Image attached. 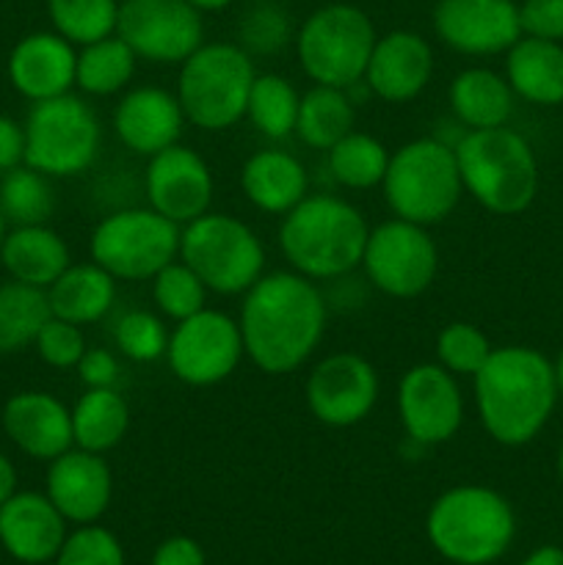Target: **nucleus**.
<instances>
[{"label":"nucleus","instance_id":"f257e3e1","mask_svg":"<svg viewBox=\"0 0 563 565\" xmlns=\"http://www.w3.org/2000/svg\"><path fill=\"white\" fill-rule=\"evenodd\" d=\"M326 318V298L312 279L296 270L263 274L243 292V351L265 375L296 373L323 340Z\"/></svg>","mask_w":563,"mask_h":565},{"label":"nucleus","instance_id":"f03ea898","mask_svg":"<svg viewBox=\"0 0 563 565\" xmlns=\"http://www.w3.org/2000/svg\"><path fill=\"white\" fill-rule=\"evenodd\" d=\"M472 384L480 425L502 447L530 445L561 397L555 364L528 345L495 348Z\"/></svg>","mask_w":563,"mask_h":565},{"label":"nucleus","instance_id":"7ed1b4c3","mask_svg":"<svg viewBox=\"0 0 563 565\" xmlns=\"http://www.w3.org/2000/svg\"><path fill=\"white\" fill-rule=\"evenodd\" d=\"M368 235V221L351 202L331 193H309L282 215L279 248L296 274L331 281L362 265Z\"/></svg>","mask_w":563,"mask_h":565},{"label":"nucleus","instance_id":"20e7f679","mask_svg":"<svg viewBox=\"0 0 563 565\" xmlns=\"http://www.w3.org/2000/svg\"><path fill=\"white\" fill-rule=\"evenodd\" d=\"M453 152L464 193L495 215H519L539 193V160L528 138L511 127L467 130Z\"/></svg>","mask_w":563,"mask_h":565},{"label":"nucleus","instance_id":"39448f33","mask_svg":"<svg viewBox=\"0 0 563 565\" xmlns=\"http://www.w3.org/2000/svg\"><path fill=\"white\" fill-rule=\"evenodd\" d=\"M425 535L445 561L456 565H491L517 535L513 508L489 486H456L439 494L425 516Z\"/></svg>","mask_w":563,"mask_h":565},{"label":"nucleus","instance_id":"423d86ee","mask_svg":"<svg viewBox=\"0 0 563 565\" xmlns=\"http://www.w3.org/2000/svg\"><path fill=\"white\" fill-rule=\"evenodd\" d=\"M381 193L395 218L419 226L442 224L464 196L453 143L442 138H414L397 147L390 154Z\"/></svg>","mask_w":563,"mask_h":565},{"label":"nucleus","instance_id":"0eeeda50","mask_svg":"<svg viewBox=\"0 0 563 565\" xmlns=\"http://www.w3.org/2000/svg\"><path fill=\"white\" fill-rule=\"evenodd\" d=\"M257 77L254 58L232 42H210L180 64L177 99L185 121L204 132H221L246 119V103Z\"/></svg>","mask_w":563,"mask_h":565},{"label":"nucleus","instance_id":"6e6552de","mask_svg":"<svg viewBox=\"0 0 563 565\" xmlns=\"http://www.w3.org/2000/svg\"><path fill=\"white\" fill-rule=\"evenodd\" d=\"M375 39L373 20L357 6H320L296 33L298 64L318 86L353 88L364 81Z\"/></svg>","mask_w":563,"mask_h":565},{"label":"nucleus","instance_id":"1a4fd4ad","mask_svg":"<svg viewBox=\"0 0 563 565\" xmlns=\"http://www.w3.org/2000/svg\"><path fill=\"white\" fill-rule=\"evenodd\" d=\"M180 259L219 296H243L265 270L257 232L246 221L213 210L182 226Z\"/></svg>","mask_w":563,"mask_h":565},{"label":"nucleus","instance_id":"9d476101","mask_svg":"<svg viewBox=\"0 0 563 565\" xmlns=\"http://www.w3.org/2000/svg\"><path fill=\"white\" fill-rule=\"evenodd\" d=\"M25 163L47 177H77L92 169L103 127L86 99L75 94L33 103L25 119Z\"/></svg>","mask_w":563,"mask_h":565},{"label":"nucleus","instance_id":"9b49d317","mask_svg":"<svg viewBox=\"0 0 563 565\" xmlns=\"http://www.w3.org/2000/svg\"><path fill=\"white\" fill-rule=\"evenodd\" d=\"M180 235L182 226L152 207H127L94 226L88 252L116 281H149L180 257Z\"/></svg>","mask_w":563,"mask_h":565},{"label":"nucleus","instance_id":"f8f14e48","mask_svg":"<svg viewBox=\"0 0 563 565\" xmlns=\"http://www.w3.org/2000/svg\"><path fill=\"white\" fill-rule=\"evenodd\" d=\"M362 268L370 285L390 298H417L439 274V248L428 226L390 218L370 230Z\"/></svg>","mask_w":563,"mask_h":565},{"label":"nucleus","instance_id":"ddd939ff","mask_svg":"<svg viewBox=\"0 0 563 565\" xmlns=\"http://www.w3.org/2000/svg\"><path fill=\"white\" fill-rule=\"evenodd\" d=\"M243 356L246 351L237 320L208 307L174 326L166 351L169 370L188 386L221 384L235 373Z\"/></svg>","mask_w":563,"mask_h":565},{"label":"nucleus","instance_id":"4468645a","mask_svg":"<svg viewBox=\"0 0 563 565\" xmlns=\"http://www.w3.org/2000/svg\"><path fill=\"white\" fill-rule=\"evenodd\" d=\"M116 36L149 64H182L204 44L202 11L188 0H121Z\"/></svg>","mask_w":563,"mask_h":565},{"label":"nucleus","instance_id":"2eb2a0df","mask_svg":"<svg viewBox=\"0 0 563 565\" xmlns=\"http://www.w3.org/2000/svg\"><path fill=\"white\" fill-rule=\"evenodd\" d=\"M397 414L408 441L419 447L445 445L464 425L458 379L439 362L414 364L397 381Z\"/></svg>","mask_w":563,"mask_h":565},{"label":"nucleus","instance_id":"dca6fc26","mask_svg":"<svg viewBox=\"0 0 563 565\" xmlns=\"http://www.w3.org/2000/svg\"><path fill=\"white\" fill-rule=\"evenodd\" d=\"M307 406L329 428H351L373 414L381 381L373 364L359 353H331L320 359L307 379Z\"/></svg>","mask_w":563,"mask_h":565},{"label":"nucleus","instance_id":"f3484780","mask_svg":"<svg viewBox=\"0 0 563 565\" xmlns=\"http://www.w3.org/2000/svg\"><path fill=\"white\" fill-rule=\"evenodd\" d=\"M144 188H147V202L155 213L174 221L177 226H185L199 215L210 213L215 180L202 154L193 152L191 147L174 143L149 158Z\"/></svg>","mask_w":563,"mask_h":565},{"label":"nucleus","instance_id":"a211bd4d","mask_svg":"<svg viewBox=\"0 0 563 565\" xmlns=\"http://www.w3.org/2000/svg\"><path fill=\"white\" fill-rule=\"evenodd\" d=\"M434 31L461 55L508 53L519 36V3L513 0H439Z\"/></svg>","mask_w":563,"mask_h":565},{"label":"nucleus","instance_id":"6ab92c4d","mask_svg":"<svg viewBox=\"0 0 563 565\" xmlns=\"http://www.w3.org/2000/svg\"><path fill=\"white\" fill-rule=\"evenodd\" d=\"M434 77V47L414 31H390L375 39L364 70L370 94L392 105L408 103L428 88Z\"/></svg>","mask_w":563,"mask_h":565},{"label":"nucleus","instance_id":"aec40b11","mask_svg":"<svg viewBox=\"0 0 563 565\" xmlns=\"http://www.w3.org/2000/svg\"><path fill=\"white\" fill-rule=\"evenodd\" d=\"M47 497L72 524H97L114 497V475L99 452L72 450L50 461Z\"/></svg>","mask_w":563,"mask_h":565},{"label":"nucleus","instance_id":"412c9836","mask_svg":"<svg viewBox=\"0 0 563 565\" xmlns=\"http://www.w3.org/2000/svg\"><path fill=\"white\" fill-rule=\"evenodd\" d=\"M185 114L177 94L160 86H138L121 94L114 108V132L130 152L152 158L180 143Z\"/></svg>","mask_w":563,"mask_h":565},{"label":"nucleus","instance_id":"4be33fe9","mask_svg":"<svg viewBox=\"0 0 563 565\" xmlns=\"http://www.w3.org/2000/svg\"><path fill=\"white\" fill-rule=\"evenodd\" d=\"M66 535V519L47 494L17 491L0 505V550L14 561L28 565L55 561Z\"/></svg>","mask_w":563,"mask_h":565},{"label":"nucleus","instance_id":"5701e85b","mask_svg":"<svg viewBox=\"0 0 563 565\" xmlns=\"http://www.w3.org/2000/svg\"><path fill=\"white\" fill-rule=\"evenodd\" d=\"M77 50L55 31L28 33L9 55V81L31 103L70 94L75 86Z\"/></svg>","mask_w":563,"mask_h":565},{"label":"nucleus","instance_id":"b1692460","mask_svg":"<svg viewBox=\"0 0 563 565\" xmlns=\"http://www.w3.org/2000/svg\"><path fill=\"white\" fill-rule=\"evenodd\" d=\"M3 430L28 458L53 461L75 447L72 408L50 392H17L3 406Z\"/></svg>","mask_w":563,"mask_h":565},{"label":"nucleus","instance_id":"393cba45","mask_svg":"<svg viewBox=\"0 0 563 565\" xmlns=\"http://www.w3.org/2000/svg\"><path fill=\"white\" fill-rule=\"evenodd\" d=\"M243 196L268 215H285L309 196V174L285 149H259L241 169Z\"/></svg>","mask_w":563,"mask_h":565},{"label":"nucleus","instance_id":"a878e982","mask_svg":"<svg viewBox=\"0 0 563 565\" xmlns=\"http://www.w3.org/2000/svg\"><path fill=\"white\" fill-rule=\"evenodd\" d=\"M0 263L14 281L47 290L70 268L72 257L59 232L50 230L47 224H36L14 226L6 232L0 243Z\"/></svg>","mask_w":563,"mask_h":565},{"label":"nucleus","instance_id":"bb28decb","mask_svg":"<svg viewBox=\"0 0 563 565\" xmlns=\"http://www.w3.org/2000/svg\"><path fill=\"white\" fill-rule=\"evenodd\" d=\"M513 88L508 86L506 75L486 66H469L458 72L447 88V105L458 125L467 130H489V127H506L513 114Z\"/></svg>","mask_w":563,"mask_h":565},{"label":"nucleus","instance_id":"cd10ccee","mask_svg":"<svg viewBox=\"0 0 563 565\" xmlns=\"http://www.w3.org/2000/svg\"><path fill=\"white\" fill-rule=\"evenodd\" d=\"M506 81L517 97L533 105L563 103V44L519 36L506 53Z\"/></svg>","mask_w":563,"mask_h":565},{"label":"nucleus","instance_id":"c85d7f7f","mask_svg":"<svg viewBox=\"0 0 563 565\" xmlns=\"http://www.w3.org/2000/svg\"><path fill=\"white\" fill-rule=\"evenodd\" d=\"M50 312L75 326H88L103 320L116 301V279L97 263L70 265L53 285L47 287Z\"/></svg>","mask_w":563,"mask_h":565},{"label":"nucleus","instance_id":"c756f323","mask_svg":"<svg viewBox=\"0 0 563 565\" xmlns=\"http://www.w3.org/2000/svg\"><path fill=\"white\" fill-rule=\"evenodd\" d=\"M130 430V406L116 386L86 390L72 406V436L75 447L105 456L121 445Z\"/></svg>","mask_w":563,"mask_h":565},{"label":"nucleus","instance_id":"7c9ffc66","mask_svg":"<svg viewBox=\"0 0 563 565\" xmlns=\"http://www.w3.org/2000/svg\"><path fill=\"white\" fill-rule=\"evenodd\" d=\"M353 121H357V105H353L351 92L315 83L309 92L301 94L296 136L309 149L329 152L340 138L353 130Z\"/></svg>","mask_w":563,"mask_h":565},{"label":"nucleus","instance_id":"2f4dec72","mask_svg":"<svg viewBox=\"0 0 563 565\" xmlns=\"http://www.w3.org/2000/svg\"><path fill=\"white\" fill-rule=\"evenodd\" d=\"M138 55L127 47L121 36H105L92 44H83L77 53L75 86L92 97H110L125 92L136 75Z\"/></svg>","mask_w":563,"mask_h":565},{"label":"nucleus","instance_id":"473e14b6","mask_svg":"<svg viewBox=\"0 0 563 565\" xmlns=\"http://www.w3.org/2000/svg\"><path fill=\"white\" fill-rule=\"evenodd\" d=\"M390 154V149L375 136L351 130L326 152V163L337 185L351 188V191H370V188H381Z\"/></svg>","mask_w":563,"mask_h":565},{"label":"nucleus","instance_id":"72a5a7b5","mask_svg":"<svg viewBox=\"0 0 563 565\" xmlns=\"http://www.w3.org/2000/svg\"><path fill=\"white\" fill-rule=\"evenodd\" d=\"M47 290L6 281L0 285V353H17L33 345L42 326L50 320Z\"/></svg>","mask_w":563,"mask_h":565},{"label":"nucleus","instance_id":"f704fd0d","mask_svg":"<svg viewBox=\"0 0 563 565\" xmlns=\"http://www.w3.org/2000/svg\"><path fill=\"white\" fill-rule=\"evenodd\" d=\"M298 105H301V94L287 77L276 75V72H263V75L257 72L252 92H248L246 119L265 138L279 141V138L296 132Z\"/></svg>","mask_w":563,"mask_h":565},{"label":"nucleus","instance_id":"c9c22d12","mask_svg":"<svg viewBox=\"0 0 563 565\" xmlns=\"http://www.w3.org/2000/svg\"><path fill=\"white\" fill-rule=\"evenodd\" d=\"M55 210L50 177L31 166H17L3 171L0 180V213L14 226L47 224Z\"/></svg>","mask_w":563,"mask_h":565},{"label":"nucleus","instance_id":"e433bc0d","mask_svg":"<svg viewBox=\"0 0 563 565\" xmlns=\"http://www.w3.org/2000/svg\"><path fill=\"white\" fill-rule=\"evenodd\" d=\"M55 33L72 44H92L114 36L119 20V0H47Z\"/></svg>","mask_w":563,"mask_h":565},{"label":"nucleus","instance_id":"4c0bfd02","mask_svg":"<svg viewBox=\"0 0 563 565\" xmlns=\"http://www.w3.org/2000/svg\"><path fill=\"white\" fill-rule=\"evenodd\" d=\"M149 281H152V301L158 312L174 323L208 307L210 290L182 259H174L166 268H160Z\"/></svg>","mask_w":563,"mask_h":565},{"label":"nucleus","instance_id":"58836bf2","mask_svg":"<svg viewBox=\"0 0 563 565\" xmlns=\"http://www.w3.org/2000/svg\"><path fill=\"white\" fill-rule=\"evenodd\" d=\"M491 351L495 348L489 337L478 326L464 323V320L447 323L436 337V362L450 370L456 379H472L491 356Z\"/></svg>","mask_w":563,"mask_h":565},{"label":"nucleus","instance_id":"ea45409f","mask_svg":"<svg viewBox=\"0 0 563 565\" xmlns=\"http://www.w3.org/2000/svg\"><path fill=\"white\" fill-rule=\"evenodd\" d=\"M169 337L171 331L166 329L163 320L147 309H130L114 326V342L119 353L138 364L163 359L169 351Z\"/></svg>","mask_w":563,"mask_h":565},{"label":"nucleus","instance_id":"a19ab883","mask_svg":"<svg viewBox=\"0 0 563 565\" xmlns=\"http://www.w3.org/2000/svg\"><path fill=\"white\" fill-rule=\"evenodd\" d=\"M55 565H125V550L110 530L81 524L75 533L66 535Z\"/></svg>","mask_w":563,"mask_h":565},{"label":"nucleus","instance_id":"79ce46f5","mask_svg":"<svg viewBox=\"0 0 563 565\" xmlns=\"http://www.w3.org/2000/svg\"><path fill=\"white\" fill-rule=\"evenodd\" d=\"M290 42V20L279 6H254L241 22V47L248 55H274Z\"/></svg>","mask_w":563,"mask_h":565},{"label":"nucleus","instance_id":"37998d69","mask_svg":"<svg viewBox=\"0 0 563 565\" xmlns=\"http://www.w3.org/2000/svg\"><path fill=\"white\" fill-rule=\"evenodd\" d=\"M33 345H36V353L42 356L44 364L55 370H72L77 367L81 356L86 353V337H83L81 326L50 315Z\"/></svg>","mask_w":563,"mask_h":565},{"label":"nucleus","instance_id":"c03bdc74","mask_svg":"<svg viewBox=\"0 0 563 565\" xmlns=\"http://www.w3.org/2000/svg\"><path fill=\"white\" fill-rule=\"evenodd\" d=\"M519 25H522V36L561 42L563 0H522L519 3Z\"/></svg>","mask_w":563,"mask_h":565},{"label":"nucleus","instance_id":"a18cd8bd","mask_svg":"<svg viewBox=\"0 0 563 565\" xmlns=\"http://www.w3.org/2000/svg\"><path fill=\"white\" fill-rule=\"evenodd\" d=\"M77 379L86 384V390H105V386L119 384V359L108 348H86V353L77 362Z\"/></svg>","mask_w":563,"mask_h":565},{"label":"nucleus","instance_id":"49530a36","mask_svg":"<svg viewBox=\"0 0 563 565\" xmlns=\"http://www.w3.org/2000/svg\"><path fill=\"white\" fill-rule=\"evenodd\" d=\"M152 565H208L202 546L188 535H171L155 550Z\"/></svg>","mask_w":563,"mask_h":565},{"label":"nucleus","instance_id":"de8ad7c7","mask_svg":"<svg viewBox=\"0 0 563 565\" xmlns=\"http://www.w3.org/2000/svg\"><path fill=\"white\" fill-rule=\"evenodd\" d=\"M25 163V127L9 116H0V171Z\"/></svg>","mask_w":563,"mask_h":565},{"label":"nucleus","instance_id":"09e8293b","mask_svg":"<svg viewBox=\"0 0 563 565\" xmlns=\"http://www.w3.org/2000/svg\"><path fill=\"white\" fill-rule=\"evenodd\" d=\"M17 494V469L9 458L0 452V505Z\"/></svg>","mask_w":563,"mask_h":565},{"label":"nucleus","instance_id":"8fccbe9b","mask_svg":"<svg viewBox=\"0 0 563 565\" xmlns=\"http://www.w3.org/2000/svg\"><path fill=\"white\" fill-rule=\"evenodd\" d=\"M522 565H563V550L561 546H539L524 557Z\"/></svg>","mask_w":563,"mask_h":565},{"label":"nucleus","instance_id":"3c124183","mask_svg":"<svg viewBox=\"0 0 563 565\" xmlns=\"http://www.w3.org/2000/svg\"><path fill=\"white\" fill-rule=\"evenodd\" d=\"M191 6H196L199 11H221L226 9V6H232L235 0H188Z\"/></svg>","mask_w":563,"mask_h":565},{"label":"nucleus","instance_id":"603ef678","mask_svg":"<svg viewBox=\"0 0 563 565\" xmlns=\"http://www.w3.org/2000/svg\"><path fill=\"white\" fill-rule=\"evenodd\" d=\"M555 379H557V392H561V397H563V351L555 362Z\"/></svg>","mask_w":563,"mask_h":565},{"label":"nucleus","instance_id":"864d4df0","mask_svg":"<svg viewBox=\"0 0 563 565\" xmlns=\"http://www.w3.org/2000/svg\"><path fill=\"white\" fill-rule=\"evenodd\" d=\"M557 478H561V483H563V441H561V447H557Z\"/></svg>","mask_w":563,"mask_h":565},{"label":"nucleus","instance_id":"5fc2aeb1","mask_svg":"<svg viewBox=\"0 0 563 565\" xmlns=\"http://www.w3.org/2000/svg\"><path fill=\"white\" fill-rule=\"evenodd\" d=\"M6 224H9V221H6V215L0 213V243H3V237H6Z\"/></svg>","mask_w":563,"mask_h":565}]
</instances>
